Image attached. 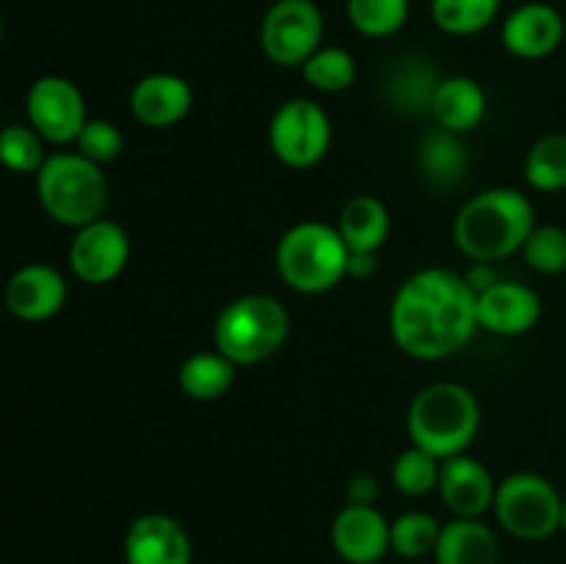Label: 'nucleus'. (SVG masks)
Here are the masks:
<instances>
[{
    "label": "nucleus",
    "instance_id": "1",
    "mask_svg": "<svg viewBox=\"0 0 566 564\" xmlns=\"http://www.w3.org/2000/svg\"><path fill=\"white\" fill-rule=\"evenodd\" d=\"M475 288L459 271H415L401 282L390 304V335L415 359H446L462 352L479 330Z\"/></svg>",
    "mask_w": 566,
    "mask_h": 564
},
{
    "label": "nucleus",
    "instance_id": "2",
    "mask_svg": "<svg viewBox=\"0 0 566 564\" xmlns=\"http://www.w3.org/2000/svg\"><path fill=\"white\" fill-rule=\"evenodd\" d=\"M536 227L534 202L520 188L495 186L479 191L453 219V243L464 258L492 263L520 252Z\"/></svg>",
    "mask_w": 566,
    "mask_h": 564
},
{
    "label": "nucleus",
    "instance_id": "3",
    "mask_svg": "<svg viewBox=\"0 0 566 564\" xmlns=\"http://www.w3.org/2000/svg\"><path fill=\"white\" fill-rule=\"evenodd\" d=\"M479 429V398L459 382H431L409 401V440L440 462L457 457V453H468Z\"/></svg>",
    "mask_w": 566,
    "mask_h": 564
},
{
    "label": "nucleus",
    "instance_id": "4",
    "mask_svg": "<svg viewBox=\"0 0 566 564\" xmlns=\"http://www.w3.org/2000/svg\"><path fill=\"white\" fill-rule=\"evenodd\" d=\"M291 315L269 293H247L224 304L213 324V346L238 368L265 363L285 346Z\"/></svg>",
    "mask_w": 566,
    "mask_h": 564
},
{
    "label": "nucleus",
    "instance_id": "5",
    "mask_svg": "<svg viewBox=\"0 0 566 564\" xmlns=\"http://www.w3.org/2000/svg\"><path fill=\"white\" fill-rule=\"evenodd\" d=\"M36 194L50 219L81 230L103 219L108 208V177L103 166L81 153H55L39 166Z\"/></svg>",
    "mask_w": 566,
    "mask_h": 564
},
{
    "label": "nucleus",
    "instance_id": "6",
    "mask_svg": "<svg viewBox=\"0 0 566 564\" xmlns=\"http://www.w3.org/2000/svg\"><path fill=\"white\" fill-rule=\"evenodd\" d=\"M346 241L326 221H298L282 232L274 263L287 288L298 293H326L348 276Z\"/></svg>",
    "mask_w": 566,
    "mask_h": 564
},
{
    "label": "nucleus",
    "instance_id": "7",
    "mask_svg": "<svg viewBox=\"0 0 566 564\" xmlns=\"http://www.w3.org/2000/svg\"><path fill=\"white\" fill-rule=\"evenodd\" d=\"M562 501L556 487L539 473L520 470L497 481L495 518L512 536L539 542L562 529Z\"/></svg>",
    "mask_w": 566,
    "mask_h": 564
},
{
    "label": "nucleus",
    "instance_id": "8",
    "mask_svg": "<svg viewBox=\"0 0 566 564\" xmlns=\"http://www.w3.org/2000/svg\"><path fill=\"white\" fill-rule=\"evenodd\" d=\"M269 147L291 169H313L332 147V119L310 97H291L269 122Z\"/></svg>",
    "mask_w": 566,
    "mask_h": 564
},
{
    "label": "nucleus",
    "instance_id": "9",
    "mask_svg": "<svg viewBox=\"0 0 566 564\" xmlns=\"http://www.w3.org/2000/svg\"><path fill=\"white\" fill-rule=\"evenodd\" d=\"M324 14L313 0H276L260 25V48L276 66H298L321 48Z\"/></svg>",
    "mask_w": 566,
    "mask_h": 564
},
{
    "label": "nucleus",
    "instance_id": "10",
    "mask_svg": "<svg viewBox=\"0 0 566 564\" xmlns=\"http://www.w3.org/2000/svg\"><path fill=\"white\" fill-rule=\"evenodd\" d=\"M28 125L50 144H75L88 122L86 97L81 88L61 75H42L33 81L25 97Z\"/></svg>",
    "mask_w": 566,
    "mask_h": 564
},
{
    "label": "nucleus",
    "instance_id": "11",
    "mask_svg": "<svg viewBox=\"0 0 566 564\" xmlns=\"http://www.w3.org/2000/svg\"><path fill=\"white\" fill-rule=\"evenodd\" d=\"M130 263V236L111 219L81 227L70 243V269L86 285H108Z\"/></svg>",
    "mask_w": 566,
    "mask_h": 564
},
{
    "label": "nucleus",
    "instance_id": "12",
    "mask_svg": "<svg viewBox=\"0 0 566 564\" xmlns=\"http://www.w3.org/2000/svg\"><path fill=\"white\" fill-rule=\"evenodd\" d=\"M479 330L501 337H517L534 330L542 318V299L523 282L495 280L475 296Z\"/></svg>",
    "mask_w": 566,
    "mask_h": 564
},
{
    "label": "nucleus",
    "instance_id": "13",
    "mask_svg": "<svg viewBox=\"0 0 566 564\" xmlns=\"http://www.w3.org/2000/svg\"><path fill=\"white\" fill-rule=\"evenodd\" d=\"M332 545L348 564H376L390 551V523L376 506L346 503L332 520Z\"/></svg>",
    "mask_w": 566,
    "mask_h": 564
},
{
    "label": "nucleus",
    "instance_id": "14",
    "mask_svg": "<svg viewBox=\"0 0 566 564\" xmlns=\"http://www.w3.org/2000/svg\"><path fill=\"white\" fill-rule=\"evenodd\" d=\"M9 313L20 321H48L61 313L66 302V282L59 269L48 263H28L9 276L3 291Z\"/></svg>",
    "mask_w": 566,
    "mask_h": 564
},
{
    "label": "nucleus",
    "instance_id": "15",
    "mask_svg": "<svg viewBox=\"0 0 566 564\" xmlns=\"http://www.w3.org/2000/svg\"><path fill=\"white\" fill-rule=\"evenodd\" d=\"M191 540L180 520L164 512L142 514L125 534L127 564H191Z\"/></svg>",
    "mask_w": 566,
    "mask_h": 564
},
{
    "label": "nucleus",
    "instance_id": "16",
    "mask_svg": "<svg viewBox=\"0 0 566 564\" xmlns=\"http://www.w3.org/2000/svg\"><path fill=\"white\" fill-rule=\"evenodd\" d=\"M437 490H440L442 503L457 518H481L495 506L497 484L484 462L470 453H457L451 459H442Z\"/></svg>",
    "mask_w": 566,
    "mask_h": 564
},
{
    "label": "nucleus",
    "instance_id": "17",
    "mask_svg": "<svg viewBox=\"0 0 566 564\" xmlns=\"http://www.w3.org/2000/svg\"><path fill=\"white\" fill-rule=\"evenodd\" d=\"M564 17L547 3H525L514 9L503 22V48L525 61H539L556 53L564 42Z\"/></svg>",
    "mask_w": 566,
    "mask_h": 564
},
{
    "label": "nucleus",
    "instance_id": "18",
    "mask_svg": "<svg viewBox=\"0 0 566 564\" xmlns=\"http://www.w3.org/2000/svg\"><path fill=\"white\" fill-rule=\"evenodd\" d=\"M193 105V88L186 77L171 72L144 75L130 88V111L144 127H175Z\"/></svg>",
    "mask_w": 566,
    "mask_h": 564
},
{
    "label": "nucleus",
    "instance_id": "19",
    "mask_svg": "<svg viewBox=\"0 0 566 564\" xmlns=\"http://www.w3.org/2000/svg\"><path fill=\"white\" fill-rule=\"evenodd\" d=\"M440 81L442 77L431 59L407 53L390 61L385 77H381V94H385V103L401 114H426L431 111V97H434Z\"/></svg>",
    "mask_w": 566,
    "mask_h": 564
},
{
    "label": "nucleus",
    "instance_id": "20",
    "mask_svg": "<svg viewBox=\"0 0 566 564\" xmlns=\"http://www.w3.org/2000/svg\"><path fill=\"white\" fill-rule=\"evenodd\" d=\"M431 116L437 125L451 133H470L481 125L486 114V94L479 81L468 75H448L431 97Z\"/></svg>",
    "mask_w": 566,
    "mask_h": 564
},
{
    "label": "nucleus",
    "instance_id": "21",
    "mask_svg": "<svg viewBox=\"0 0 566 564\" xmlns=\"http://www.w3.org/2000/svg\"><path fill=\"white\" fill-rule=\"evenodd\" d=\"M337 232L352 254H376L390 236V210L374 194H357L348 199L337 219Z\"/></svg>",
    "mask_w": 566,
    "mask_h": 564
},
{
    "label": "nucleus",
    "instance_id": "22",
    "mask_svg": "<svg viewBox=\"0 0 566 564\" xmlns=\"http://www.w3.org/2000/svg\"><path fill=\"white\" fill-rule=\"evenodd\" d=\"M497 536L481 518H457L440 529L437 564H497Z\"/></svg>",
    "mask_w": 566,
    "mask_h": 564
},
{
    "label": "nucleus",
    "instance_id": "23",
    "mask_svg": "<svg viewBox=\"0 0 566 564\" xmlns=\"http://www.w3.org/2000/svg\"><path fill=\"white\" fill-rule=\"evenodd\" d=\"M418 166L431 186L457 188L470 171V153L459 133L440 127L420 142Z\"/></svg>",
    "mask_w": 566,
    "mask_h": 564
},
{
    "label": "nucleus",
    "instance_id": "24",
    "mask_svg": "<svg viewBox=\"0 0 566 564\" xmlns=\"http://www.w3.org/2000/svg\"><path fill=\"white\" fill-rule=\"evenodd\" d=\"M238 365L227 359L219 348L188 354L177 370V385L193 401H216L235 385Z\"/></svg>",
    "mask_w": 566,
    "mask_h": 564
},
{
    "label": "nucleus",
    "instance_id": "25",
    "mask_svg": "<svg viewBox=\"0 0 566 564\" xmlns=\"http://www.w3.org/2000/svg\"><path fill=\"white\" fill-rule=\"evenodd\" d=\"M525 180L534 191L556 194L566 188V133H547L525 155Z\"/></svg>",
    "mask_w": 566,
    "mask_h": 564
},
{
    "label": "nucleus",
    "instance_id": "26",
    "mask_svg": "<svg viewBox=\"0 0 566 564\" xmlns=\"http://www.w3.org/2000/svg\"><path fill=\"white\" fill-rule=\"evenodd\" d=\"M501 0H431V20L451 36H473L492 25Z\"/></svg>",
    "mask_w": 566,
    "mask_h": 564
},
{
    "label": "nucleus",
    "instance_id": "27",
    "mask_svg": "<svg viewBox=\"0 0 566 564\" xmlns=\"http://www.w3.org/2000/svg\"><path fill=\"white\" fill-rule=\"evenodd\" d=\"M304 81L326 94H340L357 81V59L346 48H324L321 44L302 64Z\"/></svg>",
    "mask_w": 566,
    "mask_h": 564
},
{
    "label": "nucleus",
    "instance_id": "28",
    "mask_svg": "<svg viewBox=\"0 0 566 564\" xmlns=\"http://www.w3.org/2000/svg\"><path fill=\"white\" fill-rule=\"evenodd\" d=\"M346 14L357 33L385 39L403 28L409 17V0H348Z\"/></svg>",
    "mask_w": 566,
    "mask_h": 564
},
{
    "label": "nucleus",
    "instance_id": "29",
    "mask_svg": "<svg viewBox=\"0 0 566 564\" xmlns=\"http://www.w3.org/2000/svg\"><path fill=\"white\" fill-rule=\"evenodd\" d=\"M440 529L434 514L429 512H403L390 523V551H396L401 558L418 562V558L434 553Z\"/></svg>",
    "mask_w": 566,
    "mask_h": 564
},
{
    "label": "nucleus",
    "instance_id": "30",
    "mask_svg": "<svg viewBox=\"0 0 566 564\" xmlns=\"http://www.w3.org/2000/svg\"><path fill=\"white\" fill-rule=\"evenodd\" d=\"M440 459L418 446H409L392 462V481L409 498H423L440 484Z\"/></svg>",
    "mask_w": 566,
    "mask_h": 564
},
{
    "label": "nucleus",
    "instance_id": "31",
    "mask_svg": "<svg viewBox=\"0 0 566 564\" xmlns=\"http://www.w3.org/2000/svg\"><path fill=\"white\" fill-rule=\"evenodd\" d=\"M520 252L536 274H562L566 271V230L558 224H536Z\"/></svg>",
    "mask_w": 566,
    "mask_h": 564
},
{
    "label": "nucleus",
    "instance_id": "32",
    "mask_svg": "<svg viewBox=\"0 0 566 564\" xmlns=\"http://www.w3.org/2000/svg\"><path fill=\"white\" fill-rule=\"evenodd\" d=\"M44 138L31 125H9L0 130V164L17 175H36L44 164Z\"/></svg>",
    "mask_w": 566,
    "mask_h": 564
},
{
    "label": "nucleus",
    "instance_id": "33",
    "mask_svg": "<svg viewBox=\"0 0 566 564\" xmlns=\"http://www.w3.org/2000/svg\"><path fill=\"white\" fill-rule=\"evenodd\" d=\"M122 149H125V136L108 119H88L75 138V153H81L83 158L97 166L119 158Z\"/></svg>",
    "mask_w": 566,
    "mask_h": 564
},
{
    "label": "nucleus",
    "instance_id": "34",
    "mask_svg": "<svg viewBox=\"0 0 566 564\" xmlns=\"http://www.w3.org/2000/svg\"><path fill=\"white\" fill-rule=\"evenodd\" d=\"M348 503H363V506H374L376 495H379V481L374 473H357L348 479L346 487Z\"/></svg>",
    "mask_w": 566,
    "mask_h": 564
},
{
    "label": "nucleus",
    "instance_id": "35",
    "mask_svg": "<svg viewBox=\"0 0 566 564\" xmlns=\"http://www.w3.org/2000/svg\"><path fill=\"white\" fill-rule=\"evenodd\" d=\"M376 274V254H352L348 258V276L352 280H368Z\"/></svg>",
    "mask_w": 566,
    "mask_h": 564
},
{
    "label": "nucleus",
    "instance_id": "36",
    "mask_svg": "<svg viewBox=\"0 0 566 564\" xmlns=\"http://www.w3.org/2000/svg\"><path fill=\"white\" fill-rule=\"evenodd\" d=\"M562 531H566V498L562 501Z\"/></svg>",
    "mask_w": 566,
    "mask_h": 564
},
{
    "label": "nucleus",
    "instance_id": "37",
    "mask_svg": "<svg viewBox=\"0 0 566 564\" xmlns=\"http://www.w3.org/2000/svg\"><path fill=\"white\" fill-rule=\"evenodd\" d=\"M0 36H3V25H0Z\"/></svg>",
    "mask_w": 566,
    "mask_h": 564
},
{
    "label": "nucleus",
    "instance_id": "38",
    "mask_svg": "<svg viewBox=\"0 0 566 564\" xmlns=\"http://www.w3.org/2000/svg\"><path fill=\"white\" fill-rule=\"evenodd\" d=\"M415 564H420V562H415Z\"/></svg>",
    "mask_w": 566,
    "mask_h": 564
}]
</instances>
